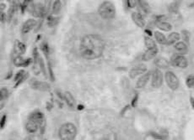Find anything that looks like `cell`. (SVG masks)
Listing matches in <instances>:
<instances>
[{
	"label": "cell",
	"mask_w": 194,
	"mask_h": 140,
	"mask_svg": "<svg viewBox=\"0 0 194 140\" xmlns=\"http://www.w3.org/2000/svg\"><path fill=\"white\" fill-rule=\"evenodd\" d=\"M105 46V41L100 35L95 34H86L80 42V56L89 61L98 59L102 56Z\"/></svg>",
	"instance_id": "obj_1"
},
{
	"label": "cell",
	"mask_w": 194,
	"mask_h": 140,
	"mask_svg": "<svg viewBox=\"0 0 194 140\" xmlns=\"http://www.w3.org/2000/svg\"><path fill=\"white\" fill-rule=\"evenodd\" d=\"M100 16L104 19H113L117 14V9L115 4L111 1H105L100 4L98 8Z\"/></svg>",
	"instance_id": "obj_2"
},
{
	"label": "cell",
	"mask_w": 194,
	"mask_h": 140,
	"mask_svg": "<svg viewBox=\"0 0 194 140\" xmlns=\"http://www.w3.org/2000/svg\"><path fill=\"white\" fill-rule=\"evenodd\" d=\"M77 135V128L72 122H66L61 125L58 130V136L63 140H72Z\"/></svg>",
	"instance_id": "obj_3"
},
{
	"label": "cell",
	"mask_w": 194,
	"mask_h": 140,
	"mask_svg": "<svg viewBox=\"0 0 194 140\" xmlns=\"http://www.w3.org/2000/svg\"><path fill=\"white\" fill-rule=\"evenodd\" d=\"M164 78H165V81L166 82V85L171 90L175 91V90L178 89L180 82H179L178 77L176 76L174 72L168 71V72H165Z\"/></svg>",
	"instance_id": "obj_4"
},
{
	"label": "cell",
	"mask_w": 194,
	"mask_h": 140,
	"mask_svg": "<svg viewBox=\"0 0 194 140\" xmlns=\"http://www.w3.org/2000/svg\"><path fill=\"white\" fill-rule=\"evenodd\" d=\"M170 64L173 66L178 67V68L185 69L188 65V61H187V59L185 57V55L176 53L172 56Z\"/></svg>",
	"instance_id": "obj_5"
},
{
	"label": "cell",
	"mask_w": 194,
	"mask_h": 140,
	"mask_svg": "<svg viewBox=\"0 0 194 140\" xmlns=\"http://www.w3.org/2000/svg\"><path fill=\"white\" fill-rule=\"evenodd\" d=\"M164 76L160 69H155L151 74V85L155 88H159L163 83Z\"/></svg>",
	"instance_id": "obj_6"
},
{
	"label": "cell",
	"mask_w": 194,
	"mask_h": 140,
	"mask_svg": "<svg viewBox=\"0 0 194 140\" xmlns=\"http://www.w3.org/2000/svg\"><path fill=\"white\" fill-rule=\"evenodd\" d=\"M30 86L31 87V88H33L35 90H37V91H46L50 89V85L48 83L44 82V81H40L35 79L31 80Z\"/></svg>",
	"instance_id": "obj_7"
},
{
	"label": "cell",
	"mask_w": 194,
	"mask_h": 140,
	"mask_svg": "<svg viewBox=\"0 0 194 140\" xmlns=\"http://www.w3.org/2000/svg\"><path fill=\"white\" fill-rule=\"evenodd\" d=\"M146 72H147V68L145 65H138L130 70L128 75L131 79H135L138 76H141Z\"/></svg>",
	"instance_id": "obj_8"
},
{
	"label": "cell",
	"mask_w": 194,
	"mask_h": 140,
	"mask_svg": "<svg viewBox=\"0 0 194 140\" xmlns=\"http://www.w3.org/2000/svg\"><path fill=\"white\" fill-rule=\"evenodd\" d=\"M151 74H152V72H146L143 75H141L140 77L138 78L137 82H136V88H138V89L144 88L148 84V81L151 78Z\"/></svg>",
	"instance_id": "obj_9"
},
{
	"label": "cell",
	"mask_w": 194,
	"mask_h": 140,
	"mask_svg": "<svg viewBox=\"0 0 194 140\" xmlns=\"http://www.w3.org/2000/svg\"><path fill=\"white\" fill-rule=\"evenodd\" d=\"M28 118H30V119L33 120L36 122H37L40 125V127H42L45 123V117H44V115H43L42 112H40V111L33 112L32 113L30 114V116H29Z\"/></svg>",
	"instance_id": "obj_10"
},
{
	"label": "cell",
	"mask_w": 194,
	"mask_h": 140,
	"mask_svg": "<svg viewBox=\"0 0 194 140\" xmlns=\"http://www.w3.org/2000/svg\"><path fill=\"white\" fill-rule=\"evenodd\" d=\"M158 53V48L157 47H154V48H148L147 50L145 51L143 56H142V60L144 61H151L156 56V55Z\"/></svg>",
	"instance_id": "obj_11"
},
{
	"label": "cell",
	"mask_w": 194,
	"mask_h": 140,
	"mask_svg": "<svg viewBox=\"0 0 194 140\" xmlns=\"http://www.w3.org/2000/svg\"><path fill=\"white\" fill-rule=\"evenodd\" d=\"M132 19L135 24L138 26L139 28H144L145 26V21L144 19V17L142 15V14L138 12H133L132 14Z\"/></svg>",
	"instance_id": "obj_12"
},
{
	"label": "cell",
	"mask_w": 194,
	"mask_h": 140,
	"mask_svg": "<svg viewBox=\"0 0 194 140\" xmlns=\"http://www.w3.org/2000/svg\"><path fill=\"white\" fill-rule=\"evenodd\" d=\"M39 129H40V125L37 122L28 118L26 123V129L27 132L30 133H35L36 132H37Z\"/></svg>",
	"instance_id": "obj_13"
},
{
	"label": "cell",
	"mask_w": 194,
	"mask_h": 140,
	"mask_svg": "<svg viewBox=\"0 0 194 140\" xmlns=\"http://www.w3.org/2000/svg\"><path fill=\"white\" fill-rule=\"evenodd\" d=\"M36 21L33 19H30L26 20L25 23H24L23 26H22V30H21V32L22 34H27L29 33L30 31L32 30V29L36 26Z\"/></svg>",
	"instance_id": "obj_14"
},
{
	"label": "cell",
	"mask_w": 194,
	"mask_h": 140,
	"mask_svg": "<svg viewBox=\"0 0 194 140\" xmlns=\"http://www.w3.org/2000/svg\"><path fill=\"white\" fill-rule=\"evenodd\" d=\"M181 39V35L178 32H171L166 38V45L171 46L175 45L176 42H178Z\"/></svg>",
	"instance_id": "obj_15"
},
{
	"label": "cell",
	"mask_w": 194,
	"mask_h": 140,
	"mask_svg": "<svg viewBox=\"0 0 194 140\" xmlns=\"http://www.w3.org/2000/svg\"><path fill=\"white\" fill-rule=\"evenodd\" d=\"M175 49L177 53L186 55L188 52V47L184 41H178L175 44Z\"/></svg>",
	"instance_id": "obj_16"
},
{
	"label": "cell",
	"mask_w": 194,
	"mask_h": 140,
	"mask_svg": "<svg viewBox=\"0 0 194 140\" xmlns=\"http://www.w3.org/2000/svg\"><path fill=\"white\" fill-rule=\"evenodd\" d=\"M155 64L160 69H166L170 65V62L164 57H158L155 60Z\"/></svg>",
	"instance_id": "obj_17"
},
{
	"label": "cell",
	"mask_w": 194,
	"mask_h": 140,
	"mask_svg": "<svg viewBox=\"0 0 194 140\" xmlns=\"http://www.w3.org/2000/svg\"><path fill=\"white\" fill-rule=\"evenodd\" d=\"M157 28L162 31H165V32H169L172 29V25L169 22L166 21H162V20H159L157 24H156Z\"/></svg>",
	"instance_id": "obj_18"
},
{
	"label": "cell",
	"mask_w": 194,
	"mask_h": 140,
	"mask_svg": "<svg viewBox=\"0 0 194 140\" xmlns=\"http://www.w3.org/2000/svg\"><path fill=\"white\" fill-rule=\"evenodd\" d=\"M154 37H155V40L156 43H158L160 45H166V37L160 31H155L154 33Z\"/></svg>",
	"instance_id": "obj_19"
},
{
	"label": "cell",
	"mask_w": 194,
	"mask_h": 140,
	"mask_svg": "<svg viewBox=\"0 0 194 140\" xmlns=\"http://www.w3.org/2000/svg\"><path fill=\"white\" fill-rule=\"evenodd\" d=\"M65 101H66V103L67 105L70 107V108H74L75 107V99L73 97V95L69 92V91H66L64 94Z\"/></svg>",
	"instance_id": "obj_20"
},
{
	"label": "cell",
	"mask_w": 194,
	"mask_h": 140,
	"mask_svg": "<svg viewBox=\"0 0 194 140\" xmlns=\"http://www.w3.org/2000/svg\"><path fill=\"white\" fill-rule=\"evenodd\" d=\"M31 13L35 17H41L43 14V7L41 4H35L31 8Z\"/></svg>",
	"instance_id": "obj_21"
},
{
	"label": "cell",
	"mask_w": 194,
	"mask_h": 140,
	"mask_svg": "<svg viewBox=\"0 0 194 140\" xmlns=\"http://www.w3.org/2000/svg\"><path fill=\"white\" fill-rule=\"evenodd\" d=\"M145 46H146V47H147V49H148V48L157 47L155 40H154V39H152L151 37H149V36H145Z\"/></svg>",
	"instance_id": "obj_22"
},
{
	"label": "cell",
	"mask_w": 194,
	"mask_h": 140,
	"mask_svg": "<svg viewBox=\"0 0 194 140\" xmlns=\"http://www.w3.org/2000/svg\"><path fill=\"white\" fill-rule=\"evenodd\" d=\"M61 2L59 1V0H56L55 2L53 3V13L54 14H57L60 10H61Z\"/></svg>",
	"instance_id": "obj_23"
},
{
	"label": "cell",
	"mask_w": 194,
	"mask_h": 140,
	"mask_svg": "<svg viewBox=\"0 0 194 140\" xmlns=\"http://www.w3.org/2000/svg\"><path fill=\"white\" fill-rule=\"evenodd\" d=\"M26 60L23 59L21 56H17L15 59L14 61V64L16 66H23V65H26Z\"/></svg>",
	"instance_id": "obj_24"
},
{
	"label": "cell",
	"mask_w": 194,
	"mask_h": 140,
	"mask_svg": "<svg viewBox=\"0 0 194 140\" xmlns=\"http://www.w3.org/2000/svg\"><path fill=\"white\" fill-rule=\"evenodd\" d=\"M0 98H1V101L3 100H5V99L8 97L9 96V91L7 88H4V87H2L1 88V91H0Z\"/></svg>",
	"instance_id": "obj_25"
},
{
	"label": "cell",
	"mask_w": 194,
	"mask_h": 140,
	"mask_svg": "<svg viewBox=\"0 0 194 140\" xmlns=\"http://www.w3.org/2000/svg\"><path fill=\"white\" fill-rule=\"evenodd\" d=\"M186 85L190 87V88L194 87V76H190L186 79Z\"/></svg>",
	"instance_id": "obj_26"
},
{
	"label": "cell",
	"mask_w": 194,
	"mask_h": 140,
	"mask_svg": "<svg viewBox=\"0 0 194 140\" xmlns=\"http://www.w3.org/2000/svg\"><path fill=\"white\" fill-rule=\"evenodd\" d=\"M17 48H18V53L20 54V55L23 54L26 51V47H25V46H24L22 43H19Z\"/></svg>",
	"instance_id": "obj_27"
},
{
	"label": "cell",
	"mask_w": 194,
	"mask_h": 140,
	"mask_svg": "<svg viewBox=\"0 0 194 140\" xmlns=\"http://www.w3.org/2000/svg\"><path fill=\"white\" fill-rule=\"evenodd\" d=\"M6 122V115H4L3 117H2V122H1V127H2V129L4 128V122Z\"/></svg>",
	"instance_id": "obj_28"
},
{
	"label": "cell",
	"mask_w": 194,
	"mask_h": 140,
	"mask_svg": "<svg viewBox=\"0 0 194 140\" xmlns=\"http://www.w3.org/2000/svg\"><path fill=\"white\" fill-rule=\"evenodd\" d=\"M191 104H192V108L194 109V98L193 97H191Z\"/></svg>",
	"instance_id": "obj_29"
},
{
	"label": "cell",
	"mask_w": 194,
	"mask_h": 140,
	"mask_svg": "<svg viewBox=\"0 0 194 140\" xmlns=\"http://www.w3.org/2000/svg\"><path fill=\"white\" fill-rule=\"evenodd\" d=\"M25 1H26V2H30L31 0H25Z\"/></svg>",
	"instance_id": "obj_30"
}]
</instances>
